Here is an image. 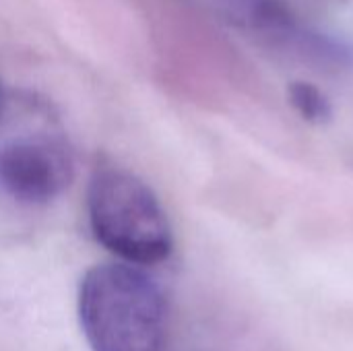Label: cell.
I'll return each instance as SVG.
<instances>
[{
  "mask_svg": "<svg viewBox=\"0 0 353 351\" xmlns=\"http://www.w3.org/2000/svg\"><path fill=\"white\" fill-rule=\"evenodd\" d=\"M89 225L95 240L132 265H157L172 254L174 236L155 192L132 172L101 168L87 190Z\"/></svg>",
  "mask_w": 353,
  "mask_h": 351,
  "instance_id": "obj_2",
  "label": "cell"
},
{
  "mask_svg": "<svg viewBox=\"0 0 353 351\" xmlns=\"http://www.w3.org/2000/svg\"><path fill=\"white\" fill-rule=\"evenodd\" d=\"M72 180V157L62 132L46 114L31 128L0 132V192L21 205L54 201Z\"/></svg>",
  "mask_w": 353,
  "mask_h": 351,
  "instance_id": "obj_3",
  "label": "cell"
},
{
  "mask_svg": "<svg viewBox=\"0 0 353 351\" xmlns=\"http://www.w3.org/2000/svg\"><path fill=\"white\" fill-rule=\"evenodd\" d=\"M79 321L93 351H161L165 302L132 263L89 269L79 288Z\"/></svg>",
  "mask_w": 353,
  "mask_h": 351,
  "instance_id": "obj_1",
  "label": "cell"
},
{
  "mask_svg": "<svg viewBox=\"0 0 353 351\" xmlns=\"http://www.w3.org/2000/svg\"><path fill=\"white\" fill-rule=\"evenodd\" d=\"M4 110V95H2V83H0V114Z\"/></svg>",
  "mask_w": 353,
  "mask_h": 351,
  "instance_id": "obj_5",
  "label": "cell"
},
{
  "mask_svg": "<svg viewBox=\"0 0 353 351\" xmlns=\"http://www.w3.org/2000/svg\"><path fill=\"white\" fill-rule=\"evenodd\" d=\"M292 101L300 110V114L308 120H325L331 114L327 97L312 87L310 83H294L292 87Z\"/></svg>",
  "mask_w": 353,
  "mask_h": 351,
  "instance_id": "obj_4",
  "label": "cell"
}]
</instances>
